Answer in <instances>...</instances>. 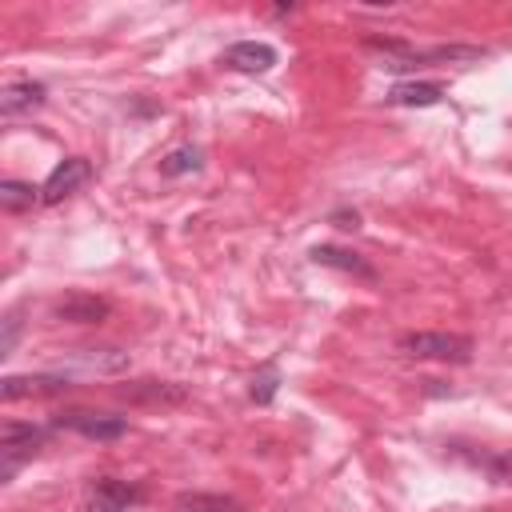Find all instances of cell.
<instances>
[{
	"label": "cell",
	"instance_id": "cell-18",
	"mask_svg": "<svg viewBox=\"0 0 512 512\" xmlns=\"http://www.w3.org/2000/svg\"><path fill=\"white\" fill-rule=\"evenodd\" d=\"M276 388H280V368H276V364H264V368L252 376L248 396H252L256 404H272V400H276Z\"/></svg>",
	"mask_w": 512,
	"mask_h": 512
},
{
	"label": "cell",
	"instance_id": "cell-9",
	"mask_svg": "<svg viewBox=\"0 0 512 512\" xmlns=\"http://www.w3.org/2000/svg\"><path fill=\"white\" fill-rule=\"evenodd\" d=\"M108 316H112V304L96 292H64L52 304V320H64V324H104Z\"/></svg>",
	"mask_w": 512,
	"mask_h": 512
},
{
	"label": "cell",
	"instance_id": "cell-8",
	"mask_svg": "<svg viewBox=\"0 0 512 512\" xmlns=\"http://www.w3.org/2000/svg\"><path fill=\"white\" fill-rule=\"evenodd\" d=\"M72 388V376L68 372H24V376H4L0 380V396L12 404V400H24V396H60Z\"/></svg>",
	"mask_w": 512,
	"mask_h": 512
},
{
	"label": "cell",
	"instance_id": "cell-14",
	"mask_svg": "<svg viewBox=\"0 0 512 512\" xmlns=\"http://www.w3.org/2000/svg\"><path fill=\"white\" fill-rule=\"evenodd\" d=\"M440 100H444V84L440 80H400L384 96V104H392V108H432Z\"/></svg>",
	"mask_w": 512,
	"mask_h": 512
},
{
	"label": "cell",
	"instance_id": "cell-13",
	"mask_svg": "<svg viewBox=\"0 0 512 512\" xmlns=\"http://www.w3.org/2000/svg\"><path fill=\"white\" fill-rule=\"evenodd\" d=\"M116 396L128 404H180L188 400V388L168 384V380H132V384H120Z\"/></svg>",
	"mask_w": 512,
	"mask_h": 512
},
{
	"label": "cell",
	"instance_id": "cell-11",
	"mask_svg": "<svg viewBox=\"0 0 512 512\" xmlns=\"http://www.w3.org/2000/svg\"><path fill=\"white\" fill-rule=\"evenodd\" d=\"M308 260L320 264V268H332V272L368 280V284L376 280V268H372L360 252H352V248H344V244H312V248H308Z\"/></svg>",
	"mask_w": 512,
	"mask_h": 512
},
{
	"label": "cell",
	"instance_id": "cell-4",
	"mask_svg": "<svg viewBox=\"0 0 512 512\" xmlns=\"http://www.w3.org/2000/svg\"><path fill=\"white\" fill-rule=\"evenodd\" d=\"M48 424H52L56 432L68 428V432H76V436H84V440H96V444H112V440L128 436V420H124V416L84 412V408H76V412H56Z\"/></svg>",
	"mask_w": 512,
	"mask_h": 512
},
{
	"label": "cell",
	"instance_id": "cell-12",
	"mask_svg": "<svg viewBox=\"0 0 512 512\" xmlns=\"http://www.w3.org/2000/svg\"><path fill=\"white\" fill-rule=\"evenodd\" d=\"M136 504H140V488L116 476H100L88 496V512H136Z\"/></svg>",
	"mask_w": 512,
	"mask_h": 512
},
{
	"label": "cell",
	"instance_id": "cell-5",
	"mask_svg": "<svg viewBox=\"0 0 512 512\" xmlns=\"http://www.w3.org/2000/svg\"><path fill=\"white\" fill-rule=\"evenodd\" d=\"M128 368V352L116 348V344H104V348H76L64 356V368L60 372H80V376H116Z\"/></svg>",
	"mask_w": 512,
	"mask_h": 512
},
{
	"label": "cell",
	"instance_id": "cell-17",
	"mask_svg": "<svg viewBox=\"0 0 512 512\" xmlns=\"http://www.w3.org/2000/svg\"><path fill=\"white\" fill-rule=\"evenodd\" d=\"M176 508H188V512H236L240 504L232 496H212V492H184L176 500Z\"/></svg>",
	"mask_w": 512,
	"mask_h": 512
},
{
	"label": "cell",
	"instance_id": "cell-16",
	"mask_svg": "<svg viewBox=\"0 0 512 512\" xmlns=\"http://www.w3.org/2000/svg\"><path fill=\"white\" fill-rule=\"evenodd\" d=\"M40 204V188H32L28 180H0V208L4 212H24Z\"/></svg>",
	"mask_w": 512,
	"mask_h": 512
},
{
	"label": "cell",
	"instance_id": "cell-20",
	"mask_svg": "<svg viewBox=\"0 0 512 512\" xmlns=\"http://www.w3.org/2000/svg\"><path fill=\"white\" fill-rule=\"evenodd\" d=\"M328 224H336L344 232H356L360 228V212L356 208H336V212H328Z\"/></svg>",
	"mask_w": 512,
	"mask_h": 512
},
{
	"label": "cell",
	"instance_id": "cell-21",
	"mask_svg": "<svg viewBox=\"0 0 512 512\" xmlns=\"http://www.w3.org/2000/svg\"><path fill=\"white\" fill-rule=\"evenodd\" d=\"M176 512H188V508H176Z\"/></svg>",
	"mask_w": 512,
	"mask_h": 512
},
{
	"label": "cell",
	"instance_id": "cell-19",
	"mask_svg": "<svg viewBox=\"0 0 512 512\" xmlns=\"http://www.w3.org/2000/svg\"><path fill=\"white\" fill-rule=\"evenodd\" d=\"M20 332H24L20 308H8V312H4V320H0V356H12V352H16Z\"/></svg>",
	"mask_w": 512,
	"mask_h": 512
},
{
	"label": "cell",
	"instance_id": "cell-6",
	"mask_svg": "<svg viewBox=\"0 0 512 512\" xmlns=\"http://www.w3.org/2000/svg\"><path fill=\"white\" fill-rule=\"evenodd\" d=\"M92 180V164L84 160V156H64L52 172H48V180L40 184V204H60L64 196H72L76 188H84Z\"/></svg>",
	"mask_w": 512,
	"mask_h": 512
},
{
	"label": "cell",
	"instance_id": "cell-15",
	"mask_svg": "<svg viewBox=\"0 0 512 512\" xmlns=\"http://www.w3.org/2000/svg\"><path fill=\"white\" fill-rule=\"evenodd\" d=\"M200 168H204V148L200 144H180V148L164 152V160H160V176L164 180H180V176H192Z\"/></svg>",
	"mask_w": 512,
	"mask_h": 512
},
{
	"label": "cell",
	"instance_id": "cell-10",
	"mask_svg": "<svg viewBox=\"0 0 512 512\" xmlns=\"http://www.w3.org/2000/svg\"><path fill=\"white\" fill-rule=\"evenodd\" d=\"M44 100H48V88H44L40 80H32V76H16V80H8L4 92H0V116H4V120L32 116L36 108H44Z\"/></svg>",
	"mask_w": 512,
	"mask_h": 512
},
{
	"label": "cell",
	"instance_id": "cell-2",
	"mask_svg": "<svg viewBox=\"0 0 512 512\" xmlns=\"http://www.w3.org/2000/svg\"><path fill=\"white\" fill-rule=\"evenodd\" d=\"M56 428L52 424H28V420H4V428H0V484H12V476H16V468L24 464V460H32L44 444H48V436H52Z\"/></svg>",
	"mask_w": 512,
	"mask_h": 512
},
{
	"label": "cell",
	"instance_id": "cell-3",
	"mask_svg": "<svg viewBox=\"0 0 512 512\" xmlns=\"http://www.w3.org/2000/svg\"><path fill=\"white\" fill-rule=\"evenodd\" d=\"M396 348L412 360H440V364H468L476 344L464 332H404Z\"/></svg>",
	"mask_w": 512,
	"mask_h": 512
},
{
	"label": "cell",
	"instance_id": "cell-1",
	"mask_svg": "<svg viewBox=\"0 0 512 512\" xmlns=\"http://www.w3.org/2000/svg\"><path fill=\"white\" fill-rule=\"evenodd\" d=\"M364 48L380 52L388 72H412V68H428V64H472L480 56H488V48L480 44H432V48H420V44H408V40H392V36H368Z\"/></svg>",
	"mask_w": 512,
	"mask_h": 512
},
{
	"label": "cell",
	"instance_id": "cell-7",
	"mask_svg": "<svg viewBox=\"0 0 512 512\" xmlns=\"http://www.w3.org/2000/svg\"><path fill=\"white\" fill-rule=\"evenodd\" d=\"M276 60H280V56H276V48H272L268 40H236V44H228L224 56H220L224 68L244 72V76H264V72L276 68Z\"/></svg>",
	"mask_w": 512,
	"mask_h": 512
},
{
	"label": "cell",
	"instance_id": "cell-22",
	"mask_svg": "<svg viewBox=\"0 0 512 512\" xmlns=\"http://www.w3.org/2000/svg\"><path fill=\"white\" fill-rule=\"evenodd\" d=\"M508 460H512V456H508Z\"/></svg>",
	"mask_w": 512,
	"mask_h": 512
}]
</instances>
